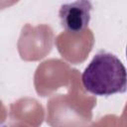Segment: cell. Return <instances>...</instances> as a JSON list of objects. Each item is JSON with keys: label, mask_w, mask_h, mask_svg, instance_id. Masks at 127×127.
<instances>
[{"label": "cell", "mask_w": 127, "mask_h": 127, "mask_svg": "<svg viewBox=\"0 0 127 127\" xmlns=\"http://www.w3.org/2000/svg\"><path fill=\"white\" fill-rule=\"evenodd\" d=\"M91 3L88 1H75L61 6L59 15L64 29L72 33L81 32L90 21Z\"/></svg>", "instance_id": "cell-2"}, {"label": "cell", "mask_w": 127, "mask_h": 127, "mask_svg": "<svg viewBox=\"0 0 127 127\" xmlns=\"http://www.w3.org/2000/svg\"><path fill=\"white\" fill-rule=\"evenodd\" d=\"M84 88L94 94L108 96L127 90V70L113 54H96L81 75Z\"/></svg>", "instance_id": "cell-1"}, {"label": "cell", "mask_w": 127, "mask_h": 127, "mask_svg": "<svg viewBox=\"0 0 127 127\" xmlns=\"http://www.w3.org/2000/svg\"><path fill=\"white\" fill-rule=\"evenodd\" d=\"M126 56H127V48H126Z\"/></svg>", "instance_id": "cell-3"}]
</instances>
